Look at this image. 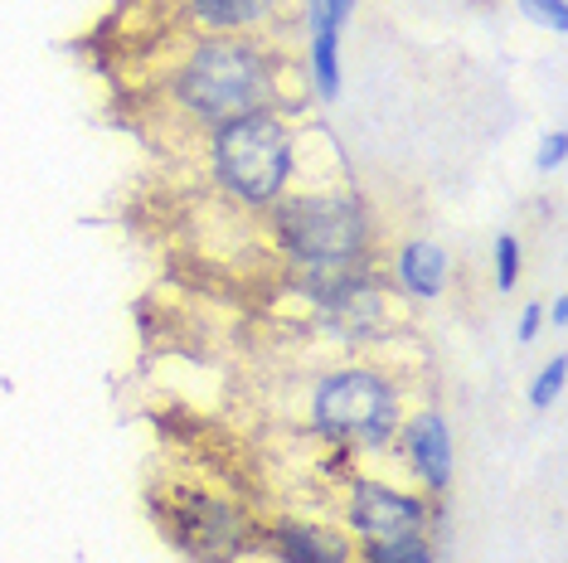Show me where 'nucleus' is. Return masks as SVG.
Here are the masks:
<instances>
[{"mask_svg": "<svg viewBox=\"0 0 568 563\" xmlns=\"http://www.w3.org/2000/svg\"><path fill=\"white\" fill-rule=\"evenodd\" d=\"M292 54L277 40H224L204 34L171 49L146 98L161 102L171 126L204 136L248 112L292 108Z\"/></svg>", "mask_w": 568, "mask_h": 563, "instance_id": "1", "label": "nucleus"}, {"mask_svg": "<svg viewBox=\"0 0 568 563\" xmlns=\"http://www.w3.org/2000/svg\"><path fill=\"white\" fill-rule=\"evenodd\" d=\"M267 253L282 267H359L379 263V219L355 185L341 175L287 190L273 209L257 214Z\"/></svg>", "mask_w": 568, "mask_h": 563, "instance_id": "2", "label": "nucleus"}, {"mask_svg": "<svg viewBox=\"0 0 568 563\" xmlns=\"http://www.w3.org/2000/svg\"><path fill=\"white\" fill-rule=\"evenodd\" d=\"M408 413V383L394 365L335 360L302 389V432L335 457L394 452L398 422Z\"/></svg>", "mask_w": 568, "mask_h": 563, "instance_id": "3", "label": "nucleus"}, {"mask_svg": "<svg viewBox=\"0 0 568 563\" xmlns=\"http://www.w3.org/2000/svg\"><path fill=\"white\" fill-rule=\"evenodd\" d=\"M200 171L210 175L214 195L234 209L253 219L273 209L302 171V126L292 122V108H267L210 126L200 136Z\"/></svg>", "mask_w": 568, "mask_h": 563, "instance_id": "4", "label": "nucleus"}, {"mask_svg": "<svg viewBox=\"0 0 568 563\" xmlns=\"http://www.w3.org/2000/svg\"><path fill=\"white\" fill-rule=\"evenodd\" d=\"M156 515L165 524V534L195 563H243L257 554V524H263V515L229 491L171 485L165 495H156Z\"/></svg>", "mask_w": 568, "mask_h": 563, "instance_id": "5", "label": "nucleus"}, {"mask_svg": "<svg viewBox=\"0 0 568 563\" xmlns=\"http://www.w3.org/2000/svg\"><path fill=\"white\" fill-rule=\"evenodd\" d=\"M335 524L359 544H404V540H428L437 501L423 495L418 485H398L389 477H369V471H345L341 491H335Z\"/></svg>", "mask_w": 568, "mask_h": 563, "instance_id": "6", "label": "nucleus"}, {"mask_svg": "<svg viewBox=\"0 0 568 563\" xmlns=\"http://www.w3.org/2000/svg\"><path fill=\"white\" fill-rule=\"evenodd\" d=\"M296 6L302 0H175V30H185V40H277Z\"/></svg>", "mask_w": 568, "mask_h": 563, "instance_id": "7", "label": "nucleus"}, {"mask_svg": "<svg viewBox=\"0 0 568 563\" xmlns=\"http://www.w3.org/2000/svg\"><path fill=\"white\" fill-rule=\"evenodd\" d=\"M394 452L398 462L408 467L413 485H418L423 495H443L452 485V467H457V457H452V428L447 418L437 413V408H408L404 422H398V438H394Z\"/></svg>", "mask_w": 568, "mask_h": 563, "instance_id": "8", "label": "nucleus"}, {"mask_svg": "<svg viewBox=\"0 0 568 563\" xmlns=\"http://www.w3.org/2000/svg\"><path fill=\"white\" fill-rule=\"evenodd\" d=\"M296 24L306 40V83L316 88V98H335L341 93V20L331 16L326 0H302Z\"/></svg>", "mask_w": 568, "mask_h": 563, "instance_id": "9", "label": "nucleus"}, {"mask_svg": "<svg viewBox=\"0 0 568 563\" xmlns=\"http://www.w3.org/2000/svg\"><path fill=\"white\" fill-rule=\"evenodd\" d=\"M389 273H394V291L404 301H437L447 291L452 258L443 243H433V238H404Z\"/></svg>", "mask_w": 568, "mask_h": 563, "instance_id": "10", "label": "nucleus"}, {"mask_svg": "<svg viewBox=\"0 0 568 563\" xmlns=\"http://www.w3.org/2000/svg\"><path fill=\"white\" fill-rule=\"evenodd\" d=\"M359 563H437V554H433V534H428V540H404V544L359 549Z\"/></svg>", "mask_w": 568, "mask_h": 563, "instance_id": "11", "label": "nucleus"}, {"mask_svg": "<svg viewBox=\"0 0 568 563\" xmlns=\"http://www.w3.org/2000/svg\"><path fill=\"white\" fill-rule=\"evenodd\" d=\"M564 375H568V360L564 355H554V360L539 369L535 379H529V408H549L554 399L564 393Z\"/></svg>", "mask_w": 568, "mask_h": 563, "instance_id": "12", "label": "nucleus"}, {"mask_svg": "<svg viewBox=\"0 0 568 563\" xmlns=\"http://www.w3.org/2000/svg\"><path fill=\"white\" fill-rule=\"evenodd\" d=\"M490 267H496V287L500 291H515V282H520V238L500 234L496 238V253H490Z\"/></svg>", "mask_w": 568, "mask_h": 563, "instance_id": "13", "label": "nucleus"}, {"mask_svg": "<svg viewBox=\"0 0 568 563\" xmlns=\"http://www.w3.org/2000/svg\"><path fill=\"white\" fill-rule=\"evenodd\" d=\"M515 6H520L535 24L554 30V34H564V30H568V6H564V0H515Z\"/></svg>", "mask_w": 568, "mask_h": 563, "instance_id": "14", "label": "nucleus"}, {"mask_svg": "<svg viewBox=\"0 0 568 563\" xmlns=\"http://www.w3.org/2000/svg\"><path fill=\"white\" fill-rule=\"evenodd\" d=\"M564 151H568L564 132H545V136H539V146H535V165H539V171H559Z\"/></svg>", "mask_w": 568, "mask_h": 563, "instance_id": "15", "label": "nucleus"}, {"mask_svg": "<svg viewBox=\"0 0 568 563\" xmlns=\"http://www.w3.org/2000/svg\"><path fill=\"white\" fill-rule=\"evenodd\" d=\"M539 330H545V306L529 301L525 311H520V330H515V336H520V345H529V340L539 336Z\"/></svg>", "mask_w": 568, "mask_h": 563, "instance_id": "16", "label": "nucleus"}, {"mask_svg": "<svg viewBox=\"0 0 568 563\" xmlns=\"http://www.w3.org/2000/svg\"><path fill=\"white\" fill-rule=\"evenodd\" d=\"M545 321H549L554 330H564V326H568V301H564V297H554V301H549V311H545Z\"/></svg>", "mask_w": 568, "mask_h": 563, "instance_id": "17", "label": "nucleus"}, {"mask_svg": "<svg viewBox=\"0 0 568 563\" xmlns=\"http://www.w3.org/2000/svg\"><path fill=\"white\" fill-rule=\"evenodd\" d=\"M326 6H331V16L345 24V16H351V10H355V0H326Z\"/></svg>", "mask_w": 568, "mask_h": 563, "instance_id": "18", "label": "nucleus"}]
</instances>
